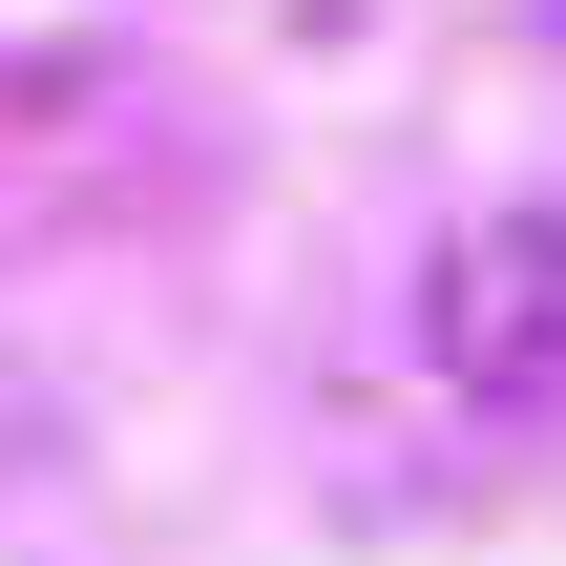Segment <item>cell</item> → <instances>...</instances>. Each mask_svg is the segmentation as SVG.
I'll use <instances>...</instances> for the list:
<instances>
[{
  "label": "cell",
  "instance_id": "cell-1",
  "mask_svg": "<svg viewBox=\"0 0 566 566\" xmlns=\"http://www.w3.org/2000/svg\"><path fill=\"white\" fill-rule=\"evenodd\" d=\"M420 357H441L483 420H566V210H483V231H441V273H420Z\"/></svg>",
  "mask_w": 566,
  "mask_h": 566
}]
</instances>
